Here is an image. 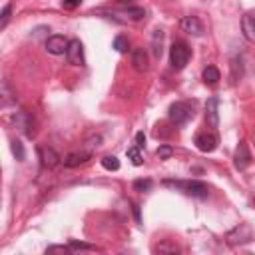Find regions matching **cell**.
Segmentation results:
<instances>
[{
  "label": "cell",
  "instance_id": "obj_1",
  "mask_svg": "<svg viewBox=\"0 0 255 255\" xmlns=\"http://www.w3.org/2000/svg\"><path fill=\"white\" fill-rule=\"evenodd\" d=\"M163 185L177 187V189H181L183 193H187V195H191V197H197V199H205V197L209 195V187H207L203 181H197V179H193V181H171V179H165Z\"/></svg>",
  "mask_w": 255,
  "mask_h": 255
},
{
  "label": "cell",
  "instance_id": "obj_2",
  "mask_svg": "<svg viewBox=\"0 0 255 255\" xmlns=\"http://www.w3.org/2000/svg\"><path fill=\"white\" fill-rule=\"evenodd\" d=\"M189 56H191V50L185 42H173L171 48H169V64L173 70H183L189 62Z\"/></svg>",
  "mask_w": 255,
  "mask_h": 255
},
{
  "label": "cell",
  "instance_id": "obj_3",
  "mask_svg": "<svg viewBox=\"0 0 255 255\" xmlns=\"http://www.w3.org/2000/svg\"><path fill=\"white\" fill-rule=\"evenodd\" d=\"M167 116L175 126H183L185 122H189V118H193V106L187 102H175L169 106Z\"/></svg>",
  "mask_w": 255,
  "mask_h": 255
},
{
  "label": "cell",
  "instance_id": "obj_4",
  "mask_svg": "<svg viewBox=\"0 0 255 255\" xmlns=\"http://www.w3.org/2000/svg\"><path fill=\"white\" fill-rule=\"evenodd\" d=\"M66 58H68V62L74 64V66H84V64H86V58H84V46H82L80 40H76V38L70 40Z\"/></svg>",
  "mask_w": 255,
  "mask_h": 255
},
{
  "label": "cell",
  "instance_id": "obj_5",
  "mask_svg": "<svg viewBox=\"0 0 255 255\" xmlns=\"http://www.w3.org/2000/svg\"><path fill=\"white\" fill-rule=\"evenodd\" d=\"M217 143H219V139H217V135L213 131H199L195 135V145H197L199 151L209 153V151H213L217 147Z\"/></svg>",
  "mask_w": 255,
  "mask_h": 255
},
{
  "label": "cell",
  "instance_id": "obj_6",
  "mask_svg": "<svg viewBox=\"0 0 255 255\" xmlns=\"http://www.w3.org/2000/svg\"><path fill=\"white\" fill-rule=\"evenodd\" d=\"M68 44L70 40L66 36H60V34H54L46 40V50L54 56H60V54H66L68 52Z\"/></svg>",
  "mask_w": 255,
  "mask_h": 255
},
{
  "label": "cell",
  "instance_id": "obj_7",
  "mask_svg": "<svg viewBox=\"0 0 255 255\" xmlns=\"http://www.w3.org/2000/svg\"><path fill=\"white\" fill-rule=\"evenodd\" d=\"M14 124L28 135V137H32L34 135V118L28 114V112H16V116H14Z\"/></svg>",
  "mask_w": 255,
  "mask_h": 255
},
{
  "label": "cell",
  "instance_id": "obj_8",
  "mask_svg": "<svg viewBox=\"0 0 255 255\" xmlns=\"http://www.w3.org/2000/svg\"><path fill=\"white\" fill-rule=\"evenodd\" d=\"M179 26H181L183 32H187L191 36H201L203 34V24H201V20L197 16H185V18H181Z\"/></svg>",
  "mask_w": 255,
  "mask_h": 255
},
{
  "label": "cell",
  "instance_id": "obj_9",
  "mask_svg": "<svg viewBox=\"0 0 255 255\" xmlns=\"http://www.w3.org/2000/svg\"><path fill=\"white\" fill-rule=\"evenodd\" d=\"M217 108H219L217 98H209L207 104H205V122L211 128H217V124H219V112H217Z\"/></svg>",
  "mask_w": 255,
  "mask_h": 255
},
{
  "label": "cell",
  "instance_id": "obj_10",
  "mask_svg": "<svg viewBox=\"0 0 255 255\" xmlns=\"http://www.w3.org/2000/svg\"><path fill=\"white\" fill-rule=\"evenodd\" d=\"M251 161V153H249V147H247V141H239L237 149H235V167L237 169H245Z\"/></svg>",
  "mask_w": 255,
  "mask_h": 255
},
{
  "label": "cell",
  "instance_id": "obj_11",
  "mask_svg": "<svg viewBox=\"0 0 255 255\" xmlns=\"http://www.w3.org/2000/svg\"><path fill=\"white\" fill-rule=\"evenodd\" d=\"M90 157H92V151H74V153H68L62 161H64L66 167H76V165L86 163Z\"/></svg>",
  "mask_w": 255,
  "mask_h": 255
},
{
  "label": "cell",
  "instance_id": "obj_12",
  "mask_svg": "<svg viewBox=\"0 0 255 255\" xmlns=\"http://www.w3.org/2000/svg\"><path fill=\"white\" fill-rule=\"evenodd\" d=\"M131 64L137 72H145L147 70V54L143 48H135L131 54Z\"/></svg>",
  "mask_w": 255,
  "mask_h": 255
},
{
  "label": "cell",
  "instance_id": "obj_13",
  "mask_svg": "<svg viewBox=\"0 0 255 255\" xmlns=\"http://www.w3.org/2000/svg\"><path fill=\"white\" fill-rule=\"evenodd\" d=\"M40 155H42V163H44L46 167H56L58 161L62 159V157L56 153V149H52V147H42V149H40Z\"/></svg>",
  "mask_w": 255,
  "mask_h": 255
},
{
  "label": "cell",
  "instance_id": "obj_14",
  "mask_svg": "<svg viewBox=\"0 0 255 255\" xmlns=\"http://www.w3.org/2000/svg\"><path fill=\"white\" fill-rule=\"evenodd\" d=\"M241 28H243V36L249 40V42H255V18L245 14L243 20H241Z\"/></svg>",
  "mask_w": 255,
  "mask_h": 255
},
{
  "label": "cell",
  "instance_id": "obj_15",
  "mask_svg": "<svg viewBox=\"0 0 255 255\" xmlns=\"http://www.w3.org/2000/svg\"><path fill=\"white\" fill-rule=\"evenodd\" d=\"M219 80H221V74H219V70H217L215 66H207V68L203 70V82H205L207 86H215Z\"/></svg>",
  "mask_w": 255,
  "mask_h": 255
},
{
  "label": "cell",
  "instance_id": "obj_16",
  "mask_svg": "<svg viewBox=\"0 0 255 255\" xmlns=\"http://www.w3.org/2000/svg\"><path fill=\"white\" fill-rule=\"evenodd\" d=\"M161 44H163V32L161 30H155L153 32V38H151V50H153V56L159 58L161 56Z\"/></svg>",
  "mask_w": 255,
  "mask_h": 255
},
{
  "label": "cell",
  "instance_id": "obj_17",
  "mask_svg": "<svg viewBox=\"0 0 255 255\" xmlns=\"http://www.w3.org/2000/svg\"><path fill=\"white\" fill-rule=\"evenodd\" d=\"M124 14H128V18H131V20H141L145 16V10L139 6H126Z\"/></svg>",
  "mask_w": 255,
  "mask_h": 255
},
{
  "label": "cell",
  "instance_id": "obj_18",
  "mask_svg": "<svg viewBox=\"0 0 255 255\" xmlns=\"http://www.w3.org/2000/svg\"><path fill=\"white\" fill-rule=\"evenodd\" d=\"M10 147H12V153H14V157H16L18 161H22V159L26 157V151H24V145H22L20 139H12V141H10Z\"/></svg>",
  "mask_w": 255,
  "mask_h": 255
},
{
  "label": "cell",
  "instance_id": "obj_19",
  "mask_svg": "<svg viewBox=\"0 0 255 255\" xmlns=\"http://www.w3.org/2000/svg\"><path fill=\"white\" fill-rule=\"evenodd\" d=\"M102 165H104V169H108V171H118V169H120V159H118L116 155H106V157L102 159Z\"/></svg>",
  "mask_w": 255,
  "mask_h": 255
},
{
  "label": "cell",
  "instance_id": "obj_20",
  "mask_svg": "<svg viewBox=\"0 0 255 255\" xmlns=\"http://www.w3.org/2000/svg\"><path fill=\"white\" fill-rule=\"evenodd\" d=\"M139 149H141V147H137V145H133V147L128 149V157L131 159L133 165H141V163H143V155H141Z\"/></svg>",
  "mask_w": 255,
  "mask_h": 255
},
{
  "label": "cell",
  "instance_id": "obj_21",
  "mask_svg": "<svg viewBox=\"0 0 255 255\" xmlns=\"http://www.w3.org/2000/svg\"><path fill=\"white\" fill-rule=\"evenodd\" d=\"M114 48H116L118 52H128V50H129V42H128V38H126V36H116V40H114Z\"/></svg>",
  "mask_w": 255,
  "mask_h": 255
},
{
  "label": "cell",
  "instance_id": "obj_22",
  "mask_svg": "<svg viewBox=\"0 0 255 255\" xmlns=\"http://www.w3.org/2000/svg\"><path fill=\"white\" fill-rule=\"evenodd\" d=\"M155 153H157V157H159V159H169V157L173 155V147H171V145H167V143H163V145H159V147H157V151H155Z\"/></svg>",
  "mask_w": 255,
  "mask_h": 255
},
{
  "label": "cell",
  "instance_id": "obj_23",
  "mask_svg": "<svg viewBox=\"0 0 255 255\" xmlns=\"http://www.w3.org/2000/svg\"><path fill=\"white\" fill-rule=\"evenodd\" d=\"M10 12H12V4H6V6L2 8V14H0V30L6 28V24H8V20H10Z\"/></svg>",
  "mask_w": 255,
  "mask_h": 255
},
{
  "label": "cell",
  "instance_id": "obj_24",
  "mask_svg": "<svg viewBox=\"0 0 255 255\" xmlns=\"http://www.w3.org/2000/svg\"><path fill=\"white\" fill-rule=\"evenodd\" d=\"M133 189L135 191H149L151 189V179H135L133 181Z\"/></svg>",
  "mask_w": 255,
  "mask_h": 255
},
{
  "label": "cell",
  "instance_id": "obj_25",
  "mask_svg": "<svg viewBox=\"0 0 255 255\" xmlns=\"http://www.w3.org/2000/svg\"><path fill=\"white\" fill-rule=\"evenodd\" d=\"M70 251H72L70 245H52V247L46 249V255H52V253H64V255H68Z\"/></svg>",
  "mask_w": 255,
  "mask_h": 255
},
{
  "label": "cell",
  "instance_id": "obj_26",
  "mask_svg": "<svg viewBox=\"0 0 255 255\" xmlns=\"http://www.w3.org/2000/svg\"><path fill=\"white\" fill-rule=\"evenodd\" d=\"M153 251H159V253H165V251H167V253H177L179 249H177L173 243H161V245H157Z\"/></svg>",
  "mask_w": 255,
  "mask_h": 255
},
{
  "label": "cell",
  "instance_id": "obj_27",
  "mask_svg": "<svg viewBox=\"0 0 255 255\" xmlns=\"http://www.w3.org/2000/svg\"><path fill=\"white\" fill-rule=\"evenodd\" d=\"M68 245L72 247V251H74V249H96L94 245H88V243H82V241H76V239H72Z\"/></svg>",
  "mask_w": 255,
  "mask_h": 255
},
{
  "label": "cell",
  "instance_id": "obj_28",
  "mask_svg": "<svg viewBox=\"0 0 255 255\" xmlns=\"http://www.w3.org/2000/svg\"><path fill=\"white\" fill-rule=\"evenodd\" d=\"M82 2H84V0H62V6H64L66 10H74V8H78Z\"/></svg>",
  "mask_w": 255,
  "mask_h": 255
},
{
  "label": "cell",
  "instance_id": "obj_29",
  "mask_svg": "<svg viewBox=\"0 0 255 255\" xmlns=\"http://www.w3.org/2000/svg\"><path fill=\"white\" fill-rule=\"evenodd\" d=\"M143 143H145V135H143V131H137L135 133V145L137 147H143Z\"/></svg>",
  "mask_w": 255,
  "mask_h": 255
},
{
  "label": "cell",
  "instance_id": "obj_30",
  "mask_svg": "<svg viewBox=\"0 0 255 255\" xmlns=\"http://www.w3.org/2000/svg\"><path fill=\"white\" fill-rule=\"evenodd\" d=\"M131 207H133V215H135V221H139V205H137V203H133Z\"/></svg>",
  "mask_w": 255,
  "mask_h": 255
}]
</instances>
